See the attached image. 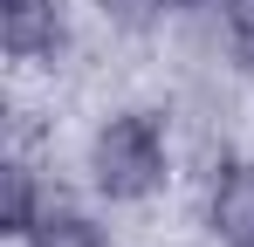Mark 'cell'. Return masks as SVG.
<instances>
[{
    "mask_svg": "<svg viewBox=\"0 0 254 247\" xmlns=\"http://www.w3.org/2000/svg\"><path fill=\"white\" fill-rule=\"evenodd\" d=\"M89 192L103 206H151L172 185V124L151 103H124L110 117H96L83 144Z\"/></svg>",
    "mask_w": 254,
    "mask_h": 247,
    "instance_id": "cell-1",
    "label": "cell"
},
{
    "mask_svg": "<svg viewBox=\"0 0 254 247\" xmlns=\"http://www.w3.org/2000/svg\"><path fill=\"white\" fill-rule=\"evenodd\" d=\"M0 185H7V192H0V234H7L14 247H21V241H28V234H35V227L48 220V213L62 206L55 179H48L42 165H28V158H7Z\"/></svg>",
    "mask_w": 254,
    "mask_h": 247,
    "instance_id": "cell-4",
    "label": "cell"
},
{
    "mask_svg": "<svg viewBox=\"0 0 254 247\" xmlns=\"http://www.w3.org/2000/svg\"><path fill=\"white\" fill-rule=\"evenodd\" d=\"M227 62H234V76H241V82H254V28L227 35Z\"/></svg>",
    "mask_w": 254,
    "mask_h": 247,
    "instance_id": "cell-7",
    "label": "cell"
},
{
    "mask_svg": "<svg viewBox=\"0 0 254 247\" xmlns=\"http://www.w3.org/2000/svg\"><path fill=\"white\" fill-rule=\"evenodd\" d=\"M89 7H96L110 28H124V35H151V28L172 14L165 0H89Z\"/></svg>",
    "mask_w": 254,
    "mask_h": 247,
    "instance_id": "cell-6",
    "label": "cell"
},
{
    "mask_svg": "<svg viewBox=\"0 0 254 247\" xmlns=\"http://www.w3.org/2000/svg\"><path fill=\"white\" fill-rule=\"evenodd\" d=\"M172 14H199V7H220V0H165Z\"/></svg>",
    "mask_w": 254,
    "mask_h": 247,
    "instance_id": "cell-9",
    "label": "cell"
},
{
    "mask_svg": "<svg viewBox=\"0 0 254 247\" xmlns=\"http://www.w3.org/2000/svg\"><path fill=\"white\" fill-rule=\"evenodd\" d=\"M21 247H117V234H110V227H103L89 206L62 199V206H55V213H48V220H42V227H35Z\"/></svg>",
    "mask_w": 254,
    "mask_h": 247,
    "instance_id": "cell-5",
    "label": "cell"
},
{
    "mask_svg": "<svg viewBox=\"0 0 254 247\" xmlns=\"http://www.w3.org/2000/svg\"><path fill=\"white\" fill-rule=\"evenodd\" d=\"M254 28V0H220V35H241Z\"/></svg>",
    "mask_w": 254,
    "mask_h": 247,
    "instance_id": "cell-8",
    "label": "cell"
},
{
    "mask_svg": "<svg viewBox=\"0 0 254 247\" xmlns=\"http://www.w3.org/2000/svg\"><path fill=\"white\" fill-rule=\"evenodd\" d=\"M199 227H206L220 247H248L254 241V158H220L206 172Z\"/></svg>",
    "mask_w": 254,
    "mask_h": 247,
    "instance_id": "cell-3",
    "label": "cell"
},
{
    "mask_svg": "<svg viewBox=\"0 0 254 247\" xmlns=\"http://www.w3.org/2000/svg\"><path fill=\"white\" fill-rule=\"evenodd\" d=\"M0 55L14 69H55L69 55V0H0Z\"/></svg>",
    "mask_w": 254,
    "mask_h": 247,
    "instance_id": "cell-2",
    "label": "cell"
}]
</instances>
